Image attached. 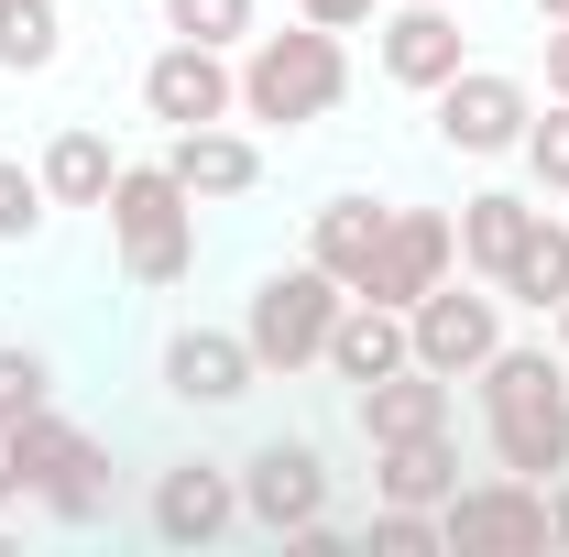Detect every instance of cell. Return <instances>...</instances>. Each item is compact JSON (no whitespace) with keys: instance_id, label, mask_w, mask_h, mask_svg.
I'll use <instances>...</instances> for the list:
<instances>
[{"instance_id":"6da1fadb","label":"cell","mask_w":569,"mask_h":557,"mask_svg":"<svg viewBox=\"0 0 569 557\" xmlns=\"http://www.w3.org/2000/svg\"><path fill=\"white\" fill-rule=\"evenodd\" d=\"M471 383H482V437H493V459L515 482H559L569 470V361L503 340Z\"/></svg>"},{"instance_id":"7a4b0ae2","label":"cell","mask_w":569,"mask_h":557,"mask_svg":"<svg viewBox=\"0 0 569 557\" xmlns=\"http://www.w3.org/2000/svg\"><path fill=\"white\" fill-rule=\"evenodd\" d=\"M351 99V55L329 22L296 11V33H252L241 44V121H274V132H307Z\"/></svg>"},{"instance_id":"3957f363","label":"cell","mask_w":569,"mask_h":557,"mask_svg":"<svg viewBox=\"0 0 569 557\" xmlns=\"http://www.w3.org/2000/svg\"><path fill=\"white\" fill-rule=\"evenodd\" d=\"M110 252H121V274H132L142 295H164V284L198 274V198L164 175V153L110 175Z\"/></svg>"},{"instance_id":"277c9868","label":"cell","mask_w":569,"mask_h":557,"mask_svg":"<svg viewBox=\"0 0 569 557\" xmlns=\"http://www.w3.org/2000/svg\"><path fill=\"white\" fill-rule=\"evenodd\" d=\"M340 306H351V284L318 274V263H284V274L252 284V306H241V340H252V361H263V383H296L307 361H329Z\"/></svg>"},{"instance_id":"5b68a950","label":"cell","mask_w":569,"mask_h":557,"mask_svg":"<svg viewBox=\"0 0 569 557\" xmlns=\"http://www.w3.org/2000/svg\"><path fill=\"white\" fill-rule=\"evenodd\" d=\"M406 340H417V361L438 372V383H471V372L503 350V295L482 274H471V284H460V274L427 284L417 306H406Z\"/></svg>"},{"instance_id":"8992f818","label":"cell","mask_w":569,"mask_h":557,"mask_svg":"<svg viewBox=\"0 0 569 557\" xmlns=\"http://www.w3.org/2000/svg\"><path fill=\"white\" fill-rule=\"evenodd\" d=\"M526 121H537V88L503 67H460L438 88V142L449 153H471V164H493V153H526Z\"/></svg>"},{"instance_id":"52a82bcc","label":"cell","mask_w":569,"mask_h":557,"mask_svg":"<svg viewBox=\"0 0 569 557\" xmlns=\"http://www.w3.org/2000/svg\"><path fill=\"white\" fill-rule=\"evenodd\" d=\"M142 110H153L164 132L230 121V110H241V67H230L219 44H187V33H164V44H153V67H142Z\"/></svg>"},{"instance_id":"ba28073f","label":"cell","mask_w":569,"mask_h":557,"mask_svg":"<svg viewBox=\"0 0 569 557\" xmlns=\"http://www.w3.org/2000/svg\"><path fill=\"white\" fill-rule=\"evenodd\" d=\"M318 514H329V459H318V437H263V448L241 459V525L296 536V525H318Z\"/></svg>"},{"instance_id":"9c48e42d","label":"cell","mask_w":569,"mask_h":557,"mask_svg":"<svg viewBox=\"0 0 569 557\" xmlns=\"http://www.w3.org/2000/svg\"><path fill=\"white\" fill-rule=\"evenodd\" d=\"M372 55H383L395 88L438 99L449 77L471 67V33H460V11H449V0H395V11H383V33H372Z\"/></svg>"},{"instance_id":"30bf717a","label":"cell","mask_w":569,"mask_h":557,"mask_svg":"<svg viewBox=\"0 0 569 557\" xmlns=\"http://www.w3.org/2000/svg\"><path fill=\"white\" fill-rule=\"evenodd\" d=\"M438 536L449 547H548V482H515V470L460 482L438 503Z\"/></svg>"},{"instance_id":"8fae6325","label":"cell","mask_w":569,"mask_h":557,"mask_svg":"<svg viewBox=\"0 0 569 557\" xmlns=\"http://www.w3.org/2000/svg\"><path fill=\"white\" fill-rule=\"evenodd\" d=\"M460 274V219L438 209H395L383 219V252H372V274H361V295H383V306H417L427 284Z\"/></svg>"},{"instance_id":"7c38bea8","label":"cell","mask_w":569,"mask_h":557,"mask_svg":"<svg viewBox=\"0 0 569 557\" xmlns=\"http://www.w3.org/2000/svg\"><path fill=\"white\" fill-rule=\"evenodd\" d=\"M241 525V470H219V459H164L153 470V536L164 547H219Z\"/></svg>"},{"instance_id":"4fadbf2b","label":"cell","mask_w":569,"mask_h":557,"mask_svg":"<svg viewBox=\"0 0 569 557\" xmlns=\"http://www.w3.org/2000/svg\"><path fill=\"white\" fill-rule=\"evenodd\" d=\"M164 175H176L198 209H230V198H252V186H263V142L230 132V121H198V132L164 142Z\"/></svg>"},{"instance_id":"5bb4252c","label":"cell","mask_w":569,"mask_h":557,"mask_svg":"<svg viewBox=\"0 0 569 557\" xmlns=\"http://www.w3.org/2000/svg\"><path fill=\"white\" fill-rule=\"evenodd\" d=\"M252 383H263V361H252L241 328H176L164 340V394L176 405H241Z\"/></svg>"},{"instance_id":"9a60e30c","label":"cell","mask_w":569,"mask_h":557,"mask_svg":"<svg viewBox=\"0 0 569 557\" xmlns=\"http://www.w3.org/2000/svg\"><path fill=\"white\" fill-rule=\"evenodd\" d=\"M417 361V340H406V306H383V295H351L340 306V328H329V372L340 383H383V372H406Z\"/></svg>"},{"instance_id":"2e32d148","label":"cell","mask_w":569,"mask_h":557,"mask_svg":"<svg viewBox=\"0 0 569 557\" xmlns=\"http://www.w3.org/2000/svg\"><path fill=\"white\" fill-rule=\"evenodd\" d=\"M537 209H548V198H515V186H482V198H460V274L503 284V263L526 252Z\"/></svg>"},{"instance_id":"e0dca14e","label":"cell","mask_w":569,"mask_h":557,"mask_svg":"<svg viewBox=\"0 0 569 557\" xmlns=\"http://www.w3.org/2000/svg\"><path fill=\"white\" fill-rule=\"evenodd\" d=\"M427 426H449V383L406 361V372H383V383H361V437L372 448H395V437H427Z\"/></svg>"},{"instance_id":"ac0fdd59","label":"cell","mask_w":569,"mask_h":557,"mask_svg":"<svg viewBox=\"0 0 569 557\" xmlns=\"http://www.w3.org/2000/svg\"><path fill=\"white\" fill-rule=\"evenodd\" d=\"M383 198H329V209L307 219V263H318V274H340L361 295V274H372V252H383Z\"/></svg>"},{"instance_id":"d6986e66","label":"cell","mask_w":569,"mask_h":557,"mask_svg":"<svg viewBox=\"0 0 569 557\" xmlns=\"http://www.w3.org/2000/svg\"><path fill=\"white\" fill-rule=\"evenodd\" d=\"M372 492H383V503H427V514H438V503L460 492V448H449V426L372 448Z\"/></svg>"},{"instance_id":"ffe728a7","label":"cell","mask_w":569,"mask_h":557,"mask_svg":"<svg viewBox=\"0 0 569 557\" xmlns=\"http://www.w3.org/2000/svg\"><path fill=\"white\" fill-rule=\"evenodd\" d=\"M44 198L56 209H110V175H121V153H110V132H88V121H67V132L44 142Z\"/></svg>"},{"instance_id":"44dd1931","label":"cell","mask_w":569,"mask_h":557,"mask_svg":"<svg viewBox=\"0 0 569 557\" xmlns=\"http://www.w3.org/2000/svg\"><path fill=\"white\" fill-rule=\"evenodd\" d=\"M493 295H503V306H537V317H559V306H569V219L559 209H537V230H526V252L503 263Z\"/></svg>"},{"instance_id":"7402d4cb","label":"cell","mask_w":569,"mask_h":557,"mask_svg":"<svg viewBox=\"0 0 569 557\" xmlns=\"http://www.w3.org/2000/svg\"><path fill=\"white\" fill-rule=\"evenodd\" d=\"M33 503H44L56 525H99V514H110V448H99V437L77 426V437H67V459H56V470L33 482Z\"/></svg>"},{"instance_id":"603a6c76","label":"cell","mask_w":569,"mask_h":557,"mask_svg":"<svg viewBox=\"0 0 569 557\" xmlns=\"http://www.w3.org/2000/svg\"><path fill=\"white\" fill-rule=\"evenodd\" d=\"M67 55V11L56 0H0V77H44Z\"/></svg>"},{"instance_id":"cb8c5ba5","label":"cell","mask_w":569,"mask_h":557,"mask_svg":"<svg viewBox=\"0 0 569 557\" xmlns=\"http://www.w3.org/2000/svg\"><path fill=\"white\" fill-rule=\"evenodd\" d=\"M33 405H56V361H44L33 340H0V426L33 416Z\"/></svg>"},{"instance_id":"d4e9b609","label":"cell","mask_w":569,"mask_h":557,"mask_svg":"<svg viewBox=\"0 0 569 557\" xmlns=\"http://www.w3.org/2000/svg\"><path fill=\"white\" fill-rule=\"evenodd\" d=\"M164 33H187V44H252V0H164Z\"/></svg>"},{"instance_id":"484cf974","label":"cell","mask_w":569,"mask_h":557,"mask_svg":"<svg viewBox=\"0 0 569 557\" xmlns=\"http://www.w3.org/2000/svg\"><path fill=\"white\" fill-rule=\"evenodd\" d=\"M526 175H537V198H569V99L526 121Z\"/></svg>"},{"instance_id":"4316f807","label":"cell","mask_w":569,"mask_h":557,"mask_svg":"<svg viewBox=\"0 0 569 557\" xmlns=\"http://www.w3.org/2000/svg\"><path fill=\"white\" fill-rule=\"evenodd\" d=\"M44 209H56V198H44V175H33V164H11V153H0V241H11V252H22V241H33V230H44Z\"/></svg>"},{"instance_id":"83f0119b","label":"cell","mask_w":569,"mask_h":557,"mask_svg":"<svg viewBox=\"0 0 569 557\" xmlns=\"http://www.w3.org/2000/svg\"><path fill=\"white\" fill-rule=\"evenodd\" d=\"M372 547L427 557V547H449V536H438V514H427V503H372Z\"/></svg>"},{"instance_id":"f1b7e54d","label":"cell","mask_w":569,"mask_h":557,"mask_svg":"<svg viewBox=\"0 0 569 557\" xmlns=\"http://www.w3.org/2000/svg\"><path fill=\"white\" fill-rule=\"evenodd\" d=\"M296 11H307V22H329V33H361L383 0H296Z\"/></svg>"},{"instance_id":"f546056e","label":"cell","mask_w":569,"mask_h":557,"mask_svg":"<svg viewBox=\"0 0 569 557\" xmlns=\"http://www.w3.org/2000/svg\"><path fill=\"white\" fill-rule=\"evenodd\" d=\"M548 99H569V22H548Z\"/></svg>"},{"instance_id":"4dcf8cb0","label":"cell","mask_w":569,"mask_h":557,"mask_svg":"<svg viewBox=\"0 0 569 557\" xmlns=\"http://www.w3.org/2000/svg\"><path fill=\"white\" fill-rule=\"evenodd\" d=\"M548 547H569V470L548 482Z\"/></svg>"},{"instance_id":"1f68e13d","label":"cell","mask_w":569,"mask_h":557,"mask_svg":"<svg viewBox=\"0 0 569 557\" xmlns=\"http://www.w3.org/2000/svg\"><path fill=\"white\" fill-rule=\"evenodd\" d=\"M0 503H22V482H11V437H0Z\"/></svg>"},{"instance_id":"d6a6232c","label":"cell","mask_w":569,"mask_h":557,"mask_svg":"<svg viewBox=\"0 0 569 557\" xmlns=\"http://www.w3.org/2000/svg\"><path fill=\"white\" fill-rule=\"evenodd\" d=\"M537 22H569V0H537Z\"/></svg>"},{"instance_id":"836d02e7","label":"cell","mask_w":569,"mask_h":557,"mask_svg":"<svg viewBox=\"0 0 569 557\" xmlns=\"http://www.w3.org/2000/svg\"><path fill=\"white\" fill-rule=\"evenodd\" d=\"M559 361H569V306H559Z\"/></svg>"}]
</instances>
